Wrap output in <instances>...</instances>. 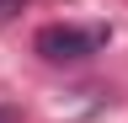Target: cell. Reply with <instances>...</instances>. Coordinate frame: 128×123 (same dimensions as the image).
I'll return each instance as SVG.
<instances>
[{
    "instance_id": "6da1fadb",
    "label": "cell",
    "mask_w": 128,
    "mask_h": 123,
    "mask_svg": "<svg viewBox=\"0 0 128 123\" xmlns=\"http://www.w3.org/2000/svg\"><path fill=\"white\" fill-rule=\"evenodd\" d=\"M112 43V27L96 22V27H70V22H54V27H38V38H32V48H38L48 64H80V59L102 54Z\"/></svg>"
},
{
    "instance_id": "7a4b0ae2",
    "label": "cell",
    "mask_w": 128,
    "mask_h": 123,
    "mask_svg": "<svg viewBox=\"0 0 128 123\" xmlns=\"http://www.w3.org/2000/svg\"><path fill=\"white\" fill-rule=\"evenodd\" d=\"M11 11H22V0H0V16H11Z\"/></svg>"
},
{
    "instance_id": "3957f363",
    "label": "cell",
    "mask_w": 128,
    "mask_h": 123,
    "mask_svg": "<svg viewBox=\"0 0 128 123\" xmlns=\"http://www.w3.org/2000/svg\"><path fill=\"white\" fill-rule=\"evenodd\" d=\"M0 123H16V107H0Z\"/></svg>"
}]
</instances>
